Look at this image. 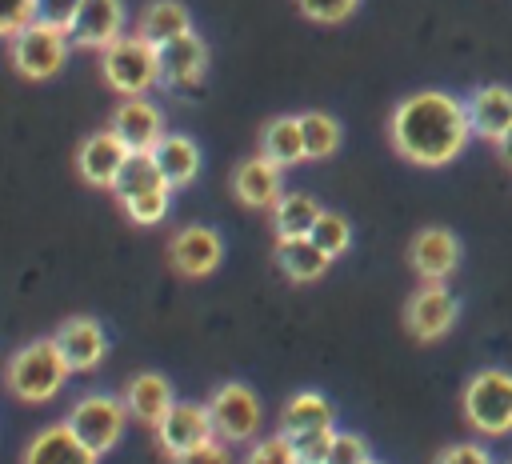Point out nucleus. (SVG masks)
Segmentation results:
<instances>
[{
    "label": "nucleus",
    "instance_id": "35",
    "mask_svg": "<svg viewBox=\"0 0 512 464\" xmlns=\"http://www.w3.org/2000/svg\"><path fill=\"white\" fill-rule=\"evenodd\" d=\"M432 464H496V460H492V452H488L484 444H476V440H456V444L440 448Z\"/></svg>",
    "mask_w": 512,
    "mask_h": 464
},
{
    "label": "nucleus",
    "instance_id": "5",
    "mask_svg": "<svg viewBox=\"0 0 512 464\" xmlns=\"http://www.w3.org/2000/svg\"><path fill=\"white\" fill-rule=\"evenodd\" d=\"M100 76L124 100L128 96H144L148 88L160 84V52L148 40H140L136 32L132 36H120V40H112L100 52Z\"/></svg>",
    "mask_w": 512,
    "mask_h": 464
},
{
    "label": "nucleus",
    "instance_id": "12",
    "mask_svg": "<svg viewBox=\"0 0 512 464\" xmlns=\"http://www.w3.org/2000/svg\"><path fill=\"white\" fill-rule=\"evenodd\" d=\"M160 52V84L172 92H192L204 84L208 72V44L196 32H184L168 44L156 48Z\"/></svg>",
    "mask_w": 512,
    "mask_h": 464
},
{
    "label": "nucleus",
    "instance_id": "29",
    "mask_svg": "<svg viewBox=\"0 0 512 464\" xmlns=\"http://www.w3.org/2000/svg\"><path fill=\"white\" fill-rule=\"evenodd\" d=\"M308 236H312V244H316L324 256H332V260H336V256H344V252L352 248V224H348V216L328 212V208L320 212V220L312 224V232H308Z\"/></svg>",
    "mask_w": 512,
    "mask_h": 464
},
{
    "label": "nucleus",
    "instance_id": "14",
    "mask_svg": "<svg viewBox=\"0 0 512 464\" xmlns=\"http://www.w3.org/2000/svg\"><path fill=\"white\" fill-rule=\"evenodd\" d=\"M224 260V244L212 228L204 224H192V228H180L172 240H168V264L180 272V276H212Z\"/></svg>",
    "mask_w": 512,
    "mask_h": 464
},
{
    "label": "nucleus",
    "instance_id": "27",
    "mask_svg": "<svg viewBox=\"0 0 512 464\" xmlns=\"http://www.w3.org/2000/svg\"><path fill=\"white\" fill-rule=\"evenodd\" d=\"M320 204L308 196V192H284L276 204H272V232L276 240H292V236H308L312 224L320 220Z\"/></svg>",
    "mask_w": 512,
    "mask_h": 464
},
{
    "label": "nucleus",
    "instance_id": "39",
    "mask_svg": "<svg viewBox=\"0 0 512 464\" xmlns=\"http://www.w3.org/2000/svg\"><path fill=\"white\" fill-rule=\"evenodd\" d=\"M364 464H384V460H376V456H372V460H364Z\"/></svg>",
    "mask_w": 512,
    "mask_h": 464
},
{
    "label": "nucleus",
    "instance_id": "40",
    "mask_svg": "<svg viewBox=\"0 0 512 464\" xmlns=\"http://www.w3.org/2000/svg\"><path fill=\"white\" fill-rule=\"evenodd\" d=\"M508 464H512V460H508Z\"/></svg>",
    "mask_w": 512,
    "mask_h": 464
},
{
    "label": "nucleus",
    "instance_id": "37",
    "mask_svg": "<svg viewBox=\"0 0 512 464\" xmlns=\"http://www.w3.org/2000/svg\"><path fill=\"white\" fill-rule=\"evenodd\" d=\"M172 464H232V452H228L224 440H208V444H200V448L176 456Z\"/></svg>",
    "mask_w": 512,
    "mask_h": 464
},
{
    "label": "nucleus",
    "instance_id": "33",
    "mask_svg": "<svg viewBox=\"0 0 512 464\" xmlns=\"http://www.w3.org/2000/svg\"><path fill=\"white\" fill-rule=\"evenodd\" d=\"M364 460H372L368 440H364L360 432H340V428H336V440H332L328 464H364Z\"/></svg>",
    "mask_w": 512,
    "mask_h": 464
},
{
    "label": "nucleus",
    "instance_id": "21",
    "mask_svg": "<svg viewBox=\"0 0 512 464\" xmlns=\"http://www.w3.org/2000/svg\"><path fill=\"white\" fill-rule=\"evenodd\" d=\"M96 460H100V456L88 452V448L72 436V428L60 420V424L40 428V432L28 440L20 464H96Z\"/></svg>",
    "mask_w": 512,
    "mask_h": 464
},
{
    "label": "nucleus",
    "instance_id": "17",
    "mask_svg": "<svg viewBox=\"0 0 512 464\" xmlns=\"http://www.w3.org/2000/svg\"><path fill=\"white\" fill-rule=\"evenodd\" d=\"M472 136L496 144L512 128V88L508 84H476L464 100Z\"/></svg>",
    "mask_w": 512,
    "mask_h": 464
},
{
    "label": "nucleus",
    "instance_id": "11",
    "mask_svg": "<svg viewBox=\"0 0 512 464\" xmlns=\"http://www.w3.org/2000/svg\"><path fill=\"white\" fill-rule=\"evenodd\" d=\"M408 264L424 284H448V276L460 268V240L452 228H420L408 240Z\"/></svg>",
    "mask_w": 512,
    "mask_h": 464
},
{
    "label": "nucleus",
    "instance_id": "28",
    "mask_svg": "<svg viewBox=\"0 0 512 464\" xmlns=\"http://www.w3.org/2000/svg\"><path fill=\"white\" fill-rule=\"evenodd\" d=\"M300 132H304V156L308 160H328L340 148V120L328 112H304L300 116Z\"/></svg>",
    "mask_w": 512,
    "mask_h": 464
},
{
    "label": "nucleus",
    "instance_id": "8",
    "mask_svg": "<svg viewBox=\"0 0 512 464\" xmlns=\"http://www.w3.org/2000/svg\"><path fill=\"white\" fill-rule=\"evenodd\" d=\"M208 416H212L216 440H224V444H248L260 432L264 408H260V400H256V392L248 384L232 380V384H220L208 396Z\"/></svg>",
    "mask_w": 512,
    "mask_h": 464
},
{
    "label": "nucleus",
    "instance_id": "18",
    "mask_svg": "<svg viewBox=\"0 0 512 464\" xmlns=\"http://www.w3.org/2000/svg\"><path fill=\"white\" fill-rule=\"evenodd\" d=\"M52 340H56V348L64 352V360H68L72 372H92V368L104 360V352H108V336H104V328H100L92 316H72V320H64Z\"/></svg>",
    "mask_w": 512,
    "mask_h": 464
},
{
    "label": "nucleus",
    "instance_id": "6",
    "mask_svg": "<svg viewBox=\"0 0 512 464\" xmlns=\"http://www.w3.org/2000/svg\"><path fill=\"white\" fill-rule=\"evenodd\" d=\"M64 424L72 428V436H76L88 452L104 456V452H112V448L120 444L124 424H128V408H124V400H120V396L88 392V396H80V400L68 408Z\"/></svg>",
    "mask_w": 512,
    "mask_h": 464
},
{
    "label": "nucleus",
    "instance_id": "13",
    "mask_svg": "<svg viewBox=\"0 0 512 464\" xmlns=\"http://www.w3.org/2000/svg\"><path fill=\"white\" fill-rule=\"evenodd\" d=\"M128 156H132V152L124 148V140H120L112 128H104V132L80 140V148H76V172H80V180L92 184V188H112V184L120 180Z\"/></svg>",
    "mask_w": 512,
    "mask_h": 464
},
{
    "label": "nucleus",
    "instance_id": "38",
    "mask_svg": "<svg viewBox=\"0 0 512 464\" xmlns=\"http://www.w3.org/2000/svg\"><path fill=\"white\" fill-rule=\"evenodd\" d=\"M496 156H500V164H504V168H512V128L496 140Z\"/></svg>",
    "mask_w": 512,
    "mask_h": 464
},
{
    "label": "nucleus",
    "instance_id": "24",
    "mask_svg": "<svg viewBox=\"0 0 512 464\" xmlns=\"http://www.w3.org/2000/svg\"><path fill=\"white\" fill-rule=\"evenodd\" d=\"M260 156L272 160L276 168H292L304 156V132H300V116H272L260 132Z\"/></svg>",
    "mask_w": 512,
    "mask_h": 464
},
{
    "label": "nucleus",
    "instance_id": "34",
    "mask_svg": "<svg viewBox=\"0 0 512 464\" xmlns=\"http://www.w3.org/2000/svg\"><path fill=\"white\" fill-rule=\"evenodd\" d=\"M76 8H80V0H36V12H32V20H36V24H48V28H60V32H68V28H72V16H76Z\"/></svg>",
    "mask_w": 512,
    "mask_h": 464
},
{
    "label": "nucleus",
    "instance_id": "31",
    "mask_svg": "<svg viewBox=\"0 0 512 464\" xmlns=\"http://www.w3.org/2000/svg\"><path fill=\"white\" fill-rule=\"evenodd\" d=\"M300 464H328V452H332V440H336V428H320V432H300V436H288Z\"/></svg>",
    "mask_w": 512,
    "mask_h": 464
},
{
    "label": "nucleus",
    "instance_id": "4",
    "mask_svg": "<svg viewBox=\"0 0 512 464\" xmlns=\"http://www.w3.org/2000/svg\"><path fill=\"white\" fill-rule=\"evenodd\" d=\"M112 196L120 200V208L128 212V220L136 224H160L168 216V196L172 184L164 180L160 164L152 160V152H132L120 180L112 184Z\"/></svg>",
    "mask_w": 512,
    "mask_h": 464
},
{
    "label": "nucleus",
    "instance_id": "1",
    "mask_svg": "<svg viewBox=\"0 0 512 464\" xmlns=\"http://www.w3.org/2000/svg\"><path fill=\"white\" fill-rule=\"evenodd\" d=\"M392 152L416 168H444L464 156L472 140L468 108L444 88H420L404 96L388 116Z\"/></svg>",
    "mask_w": 512,
    "mask_h": 464
},
{
    "label": "nucleus",
    "instance_id": "10",
    "mask_svg": "<svg viewBox=\"0 0 512 464\" xmlns=\"http://www.w3.org/2000/svg\"><path fill=\"white\" fill-rule=\"evenodd\" d=\"M216 440V428H212V416H208V404H192V400H176L168 408V416L156 424V444L168 460L200 448Z\"/></svg>",
    "mask_w": 512,
    "mask_h": 464
},
{
    "label": "nucleus",
    "instance_id": "26",
    "mask_svg": "<svg viewBox=\"0 0 512 464\" xmlns=\"http://www.w3.org/2000/svg\"><path fill=\"white\" fill-rule=\"evenodd\" d=\"M152 160L160 164L164 180L172 188H188L200 172V148L188 140V136H164L156 148H152Z\"/></svg>",
    "mask_w": 512,
    "mask_h": 464
},
{
    "label": "nucleus",
    "instance_id": "7",
    "mask_svg": "<svg viewBox=\"0 0 512 464\" xmlns=\"http://www.w3.org/2000/svg\"><path fill=\"white\" fill-rule=\"evenodd\" d=\"M68 32L48 28V24H24L12 40H8V60L24 80H48L64 68L68 60Z\"/></svg>",
    "mask_w": 512,
    "mask_h": 464
},
{
    "label": "nucleus",
    "instance_id": "36",
    "mask_svg": "<svg viewBox=\"0 0 512 464\" xmlns=\"http://www.w3.org/2000/svg\"><path fill=\"white\" fill-rule=\"evenodd\" d=\"M36 0H0V40H12L24 24H32Z\"/></svg>",
    "mask_w": 512,
    "mask_h": 464
},
{
    "label": "nucleus",
    "instance_id": "22",
    "mask_svg": "<svg viewBox=\"0 0 512 464\" xmlns=\"http://www.w3.org/2000/svg\"><path fill=\"white\" fill-rule=\"evenodd\" d=\"M184 32H192V16L180 0H152L136 20V36L148 40L152 48H160V44L184 36Z\"/></svg>",
    "mask_w": 512,
    "mask_h": 464
},
{
    "label": "nucleus",
    "instance_id": "19",
    "mask_svg": "<svg viewBox=\"0 0 512 464\" xmlns=\"http://www.w3.org/2000/svg\"><path fill=\"white\" fill-rule=\"evenodd\" d=\"M232 196L248 208H272L280 196H284V180H280V168L272 160H264L260 152L240 160L232 168Z\"/></svg>",
    "mask_w": 512,
    "mask_h": 464
},
{
    "label": "nucleus",
    "instance_id": "15",
    "mask_svg": "<svg viewBox=\"0 0 512 464\" xmlns=\"http://www.w3.org/2000/svg\"><path fill=\"white\" fill-rule=\"evenodd\" d=\"M120 36H124V4L120 0H80V8L72 16V28H68V40L76 48L104 52Z\"/></svg>",
    "mask_w": 512,
    "mask_h": 464
},
{
    "label": "nucleus",
    "instance_id": "3",
    "mask_svg": "<svg viewBox=\"0 0 512 464\" xmlns=\"http://www.w3.org/2000/svg\"><path fill=\"white\" fill-rule=\"evenodd\" d=\"M464 420L480 436H508L512 432V368H476L460 392Z\"/></svg>",
    "mask_w": 512,
    "mask_h": 464
},
{
    "label": "nucleus",
    "instance_id": "16",
    "mask_svg": "<svg viewBox=\"0 0 512 464\" xmlns=\"http://www.w3.org/2000/svg\"><path fill=\"white\" fill-rule=\"evenodd\" d=\"M108 128L124 140L128 152H152L160 140H164V116L152 100L144 96H128L124 104H116Z\"/></svg>",
    "mask_w": 512,
    "mask_h": 464
},
{
    "label": "nucleus",
    "instance_id": "25",
    "mask_svg": "<svg viewBox=\"0 0 512 464\" xmlns=\"http://www.w3.org/2000/svg\"><path fill=\"white\" fill-rule=\"evenodd\" d=\"M276 264H280V272H284L288 280L312 284V280H320V276L328 272L332 256H324V252L312 244V236H292V240H276Z\"/></svg>",
    "mask_w": 512,
    "mask_h": 464
},
{
    "label": "nucleus",
    "instance_id": "20",
    "mask_svg": "<svg viewBox=\"0 0 512 464\" xmlns=\"http://www.w3.org/2000/svg\"><path fill=\"white\" fill-rule=\"evenodd\" d=\"M172 404H176L172 384H168V376H160V372H136V376L128 380V388H124V408H128V416H132L136 424L156 428V424L168 416Z\"/></svg>",
    "mask_w": 512,
    "mask_h": 464
},
{
    "label": "nucleus",
    "instance_id": "23",
    "mask_svg": "<svg viewBox=\"0 0 512 464\" xmlns=\"http://www.w3.org/2000/svg\"><path fill=\"white\" fill-rule=\"evenodd\" d=\"M320 428H336V408H332L328 396H320V392H296L280 408V432L284 436L320 432Z\"/></svg>",
    "mask_w": 512,
    "mask_h": 464
},
{
    "label": "nucleus",
    "instance_id": "30",
    "mask_svg": "<svg viewBox=\"0 0 512 464\" xmlns=\"http://www.w3.org/2000/svg\"><path fill=\"white\" fill-rule=\"evenodd\" d=\"M244 464H300V456H296L292 440H288L284 432H276V436H264V440H256V444L248 448Z\"/></svg>",
    "mask_w": 512,
    "mask_h": 464
},
{
    "label": "nucleus",
    "instance_id": "9",
    "mask_svg": "<svg viewBox=\"0 0 512 464\" xmlns=\"http://www.w3.org/2000/svg\"><path fill=\"white\" fill-rule=\"evenodd\" d=\"M456 320H460V300L448 284H420L404 304V328L420 344L448 336L456 328Z\"/></svg>",
    "mask_w": 512,
    "mask_h": 464
},
{
    "label": "nucleus",
    "instance_id": "32",
    "mask_svg": "<svg viewBox=\"0 0 512 464\" xmlns=\"http://www.w3.org/2000/svg\"><path fill=\"white\" fill-rule=\"evenodd\" d=\"M296 8L316 24H344L360 8V0H296Z\"/></svg>",
    "mask_w": 512,
    "mask_h": 464
},
{
    "label": "nucleus",
    "instance_id": "2",
    "mask_svg": "<svg viewBox=\"0 0 512 464\" xmlns=\"http://www.w3.org/2000/svg\"><path fill=\"white\" fill-rule=\"evenodd\" d=\"M68 376H72V368H68V360H64V352L56 348L52 336L16 348V352L8 356V364H4V384H8V392L20 396V400H28V404L52 400V396L68 384Z\"/></svg>",
    "mask_w": 512,
    "mask_h": 464
}]
</instances>
